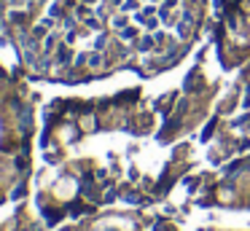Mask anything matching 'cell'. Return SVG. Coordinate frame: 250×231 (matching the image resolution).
<instances>
[{"instance_id":"cell-3","label":"cell","mask_w":250,"mask_h":231,"mask_svg":"<svg viewBox=\"0 0 250 231\" xmlns=\"http://www.w3.org/2000/svg\"><path fill=\"white\" fill-rule=\"evenodd\" d=\"M153 43H156V38H153V35L140 38V51H151V48H153Z\"/></svg>"},{"instance_id":"cell-11","label":"cell","mask_w":250,"mask_h":231,"mask_svg":"<svg viewBox=\"0 0 250 231\" xmlns=\"http://www.w3.org/2000/svg\"><path fill=\"white\" fill-rule=\"evenodd\" d=\"M110 5H124V0H108Z\"/></svg>"},{"instance_id":"cell-6","label":"cell","mask_w":250,"mask_h":231,"mask_svg":"<svg viewBox=\"0 0 250 231\" xmlns=\"http://www.w3.org/2000/svg\"><path fill=\"white\" fill-rule=\"evenodd\" d=\"M113 24L119 27V30H124V27H126V19H124V16H116V21H113Z\"/></svg>"},{"instance_id":"cell-9","label":"cell","mask_w":250,"mask_h":231,"mask_svg":"<svg viewBox=\"0 0 250 231\" xmlns=\"http://www.w3.org/2000/svg\"><path fill=\"white\" fill-rule=\"evenodd\" d=\"M89 64H92V67H97V64H100V57H97V54H92V59H89Z\"/></svg>"},{"instance_id":"cell-8","label":"cell","mask_w":250,"mask_h":231,"mask_svg":"<svg viewBox=\"0 0 250 231\" xmlns=\"http://www.w3.org/2000/svg\"><path fill=\"white\" fill-rule=\"evenodd\" d=\"M143 11H146L148 16H153V14H156V5H146V8H143Z\"/></svg>"},{"instance_id":"cell-4","label":"cell","mask_w":250,"mask_h":231,"mask_svg":"<svg viewBox=\"0 0 250 231\" xmlns=\"http://www.w3.org/2000/svg\"><path fill=\"white\" fill-rule=\"evenodd\" d=\"M135 38H137L135 27H124V30H121V41H135Z\"/></svg>"},{"instance_id":"cell-13","label":"cell","mask_w":250,"mask_h":231,"mask_svg":"<svg viewBox=\"0 0 250 231\" xmlns=\"http://www.w3.org/2000/svg\"><path fill=\"white\" fill-rule=\"evenodd\" d=\"M89 3H97V0H89Z\"/></svg>"},{"instance_id":"cell-1","label":"cell","mask_w":250,"mask_h":231,"mask_svg":"<svg viewBox=\"0 0 250 231\" xmlns=\"http://www.w3.org/2000/svg\"><path fill=\"white\" fill-rule=\"evenodd\" d=\"M159 19L164 21V24H178V16H175V11L172 8H167V5H162V8H159Z\"/></svg>"},{"instance_id":"cell-2","label":"cell","mask_w":250,"mask_h":231,"mask_svg":"<svg viewBox=\"0 0 250 231\" xmlns=\"http://www.w3.org/2000/svg\"><path fill=\"white\" fill-rule=\"evenodd\" d=\"M188 32H191V24H188V21L180 19L178 24H175V35H178L180 41H186V38H188Z\"/></svg>"},{"instance_id":"cell-7","label":"cell","mask_w":250,"mask_h":231,"mask_svg":"<svg viewBox=\"0 0 250 231\" xmlns=\"http://www.w3.org/2000/svg\"><path fill=\"white\" fill-rule=\"evenodd\" d=\"M210 132H212V124H207V126H205V132H202V140H207V137H210Z\"/></svg>"},{"instance_id":"cell-10","label":"cell","mask_w":250,"mask_h":231,"mask_svg":"<svg viewBox=\"0 0 250 231\" xmlns=\"http://www.w3.org/2000/svg\"><path fill=\"white\" fill-rule=\"evenodd\" d=\"M164 35H167V32H162V30H159L156 35H153V38H156V43H164Z\"/></svg>"},{"instance_id":"cell-5","label":"cell","mask_w":250,"mask_h":231,"mask_svg":"<svg viewBox=\"0 0 250 231\" xmlns=\"http://www.w3.org/2000/svg\"><path fill=\"white\" fill-rule=\"evenodd\" d=\"M180 19L188 21V24H194V11H191V8H183V11H180Z\"/></svg>"},{"instance_id":"cell-12","label":"cell","mask_w":250,"mask_h":231,"mask_svg":"<svg viewBox=\"0 0 250 231\" xmlns=\"http://www.w3.org/2000/svg\"><path fill=\"white\" fill-rule=\"evenodd\" d=\"M151 3H153V5H156V3H164V0H151Z\"/></svg>"}]
</instances>
